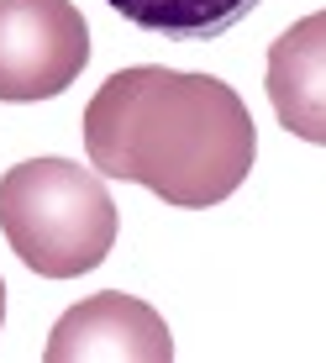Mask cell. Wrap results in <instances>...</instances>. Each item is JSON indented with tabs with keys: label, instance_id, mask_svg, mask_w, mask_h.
Returning <instances> with one entry per match:
<instances>
[{
	"label": "cell",
	"instance_id": "obj_1",
	"mask_svg": "<svg viewBox=\"0 0 326 363\" xmlns=\"http://www.w3.org/2000/svg\"><path fill=\"white\" fill-rule=\"evenodd\" d=\"M84 153L106 179L142 184L163 206L206 211L253 174L258 127L242 95L216 74L132 64L84 106Z\"/></svg>",
	"mask_w": 326,
	"mask_h": 363
},
{
	"label": "cell",
	"instance_id": "obj_2",
	"mask_svg": "<svg viewBox=\"0 0 326 363\" xmlns=\"http://www.w3.org/2000/svg\"><path fill=\"white\" fill-rule=\"evenodd\" d=\"M0 232L43 279H79L116 247V200L95 169L27 158L0 174Z\"/></svg>",
	"mask_w": 326,
	"mask_h": 363
},
{
	"label": "cell",
	"instance_id": "obj_3",
	"mask_svg": "<svg viewBox=\"0 0 326 363\" xmlns=\"http://www.w3.org/2000/svg\"><path fill=\"white\" fill-rule=\"evenodd\" d=\"M90 64V27L74 0H0V100L64 95Z\"/></svg>",
	"mask_w": 326,
	"mask_h": 363
},
{
	"label": "cell",
	"instance_id": "obj_4",
	"mask_svg": "<svg viewBox=\"0 0 326 363\" xmlns=\"http://www.w3.org/2000/svg\"><path fill=\"white\" fill-rule=\"evenodd\" d=\"M43 358L47 363H169L174 337L147 300L100 290L58 316Z\"/></svg>",
	"mask_w": 326,
	"mask_h": 363
},
{
	"label": "cell",
	"instance_id": "obj_5",
	"mask_svg": "<svg viewBox=\"0 0 326 363\" xmlns=\"http://www.w3.org/2000/svg\"><path fill=\"white\" fill-rule=\"evenodd\" d=\"M263 90L284 132L326 147V11H310L269 43Z\"/></svg>",
	"mask_w": 326,
	"mask_h": 363
},
{
	"label": "cell",
	"instance_id": "obj_6",
	"mask_svg": "<svg viewBox=\"0 0 326 363\" xmlns=\"http://www.w3.org/2000/svg\"><path fill=\"white\" fill-rule=\"evenodd\" d=\"M121 21L169 37V43H216L237 21H247L263 0H106Z\"/></svg>",
	"mask_w": 326,
	"mask_h": 363
},
{
	"label": "cell",
	"instance_id": "obj_7",
	"mask_svg": "<svg viewBox=\"0 0 326 363\" xmlns=\"http://www.w3.org/2000/svg\"><path fill=\"white\" fill-rule=\"evenodd\" d=\"M0 327H6V284H0Z\"/></svg>",
	"mask_w": 326,
	"mask_h": 363
}]
</instances>
